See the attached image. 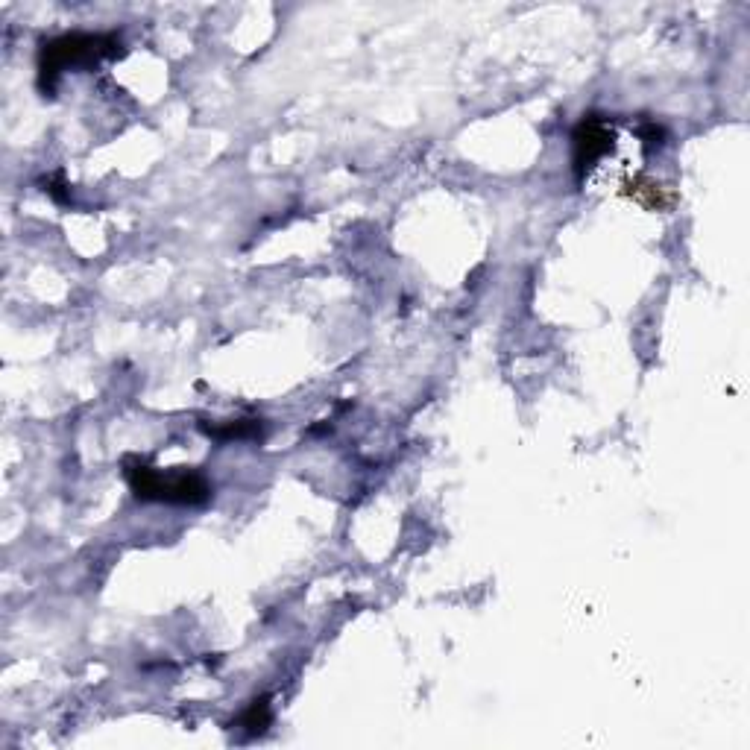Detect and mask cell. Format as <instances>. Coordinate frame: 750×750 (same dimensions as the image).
<instances>
[{"label": "cell", "mask_w": 750, "mask_h": 750, "mask_svg": "<svg viewBox=\"0 0 750 750\" xmlns=\"http://www.w3.org/2000/svg\"><path fill=\"white\" fill-rule=\"evenodd\" d=\"M44 191H47L56 203H68V200H71V188H68V182H65L62 173L47 176V179H44Z\"/></svg>", "instance_id": "cell-8"}, {"label": "cell", "mask_w": 750, "mask_h": 750, "mask_svg": "<svg viewBox=\"0 0 750 750\" xmlns=\"http://www.w3.org/2000/svg\"><path fill=\"white\" fill-rule=\"evenodd\" d=\"M625 194L630 200H636L639 206L648 211H668L674 206V194L668 191L663 182L651 179V176H633L625 182Z\"/></svg>", "instance_id": "cell-4"}, {"label": "cell", "mask_w": 750, "mask_h": 750, "mask_svg": "<svg viewBox=\"0 0 750 750\" xmlns=\"http://www.w3.org/2000/svg\"><path fill=\"white\" fill-rule=\"evenodd\" d=\"M636 138L642 141V150L651 153V150H660L666 144V126L657 124V121H642L636 126Z\"/></svg>", "instance_id": "cell-7"}, {"label": "cell", "mask_w": 750, "mask_h": 750, "mask_svg": "<svg viewBox=\"0 0 750 750\" xmlns=\"http://www.w3.org/2000/svg\"><path fill=\"white\" fill-rule=\"evenodd\" d=\"M200 431L217 440V443H232V440H261L264 437V422L258 417L226 419V422H200Z\"/></svg>", "instance_id": "cell-5"}, {"label": "cell", "mask_w": 750, "mask_h": 750, "mask_svg": "<svg viewBox=\"0 0 750 750\" xmlns=\"http://www.w3.org/2000/svg\"><path fill=\"white\" fill-rule=\"evenodd\" d=\"M124 478L138 501H165V504L197 507V504H206L211 499L209 478L191 466H173V469L162 472L147 458L126 455Z\"/></svg>", "instance_id": "cell-2"}, {"label": "cell", "mask_w": 750, "mask_h": 750, "mask_svg": "<svg viewBox=\"0 0 750 750\" xmlns=\"http://www.w3.org/2000/svg\"><path fill=\"white\" fill-rule=\"evenodd\" d=\"M613 147H616L613 124L598 112H586L584 118L578 121V126L572 129V170H575V179L584 182L586 176L592 173V167L598 165L604 156L613 153Z\"/></svg>", "instance_id": "cell-3"}, {"label": "cell", "mask_w": 750, "mask_h": 750, "mask_svg": "<svg viewBox=\"0 0 750 750\" xmlns=\"http://www.w3.org/2000/svg\"><path fill=\"white\" fill-rule=\"evenodd\" d=\"M273 721V709H270V698L261 695V698H252L247 709L238 715V727L247 733V736H261Z\"/></svg>", "instance_id": "cell-6"}, {"label": "cell", "mask_w": 750, "mask_h": 750, "mask_svg": "<svg viewBox=\"0 0 750 750\" xmlns=\"http://www.w3.org/2000/svg\"><path fill=\"white\" fill-rule=\"evenodd\" d=\"M124 56L118 33H65L39 47V88L53 97L59 77L71 68H94L106 59Z\"/></svg>", "instance_id": "cell-1"}]
</instances>
